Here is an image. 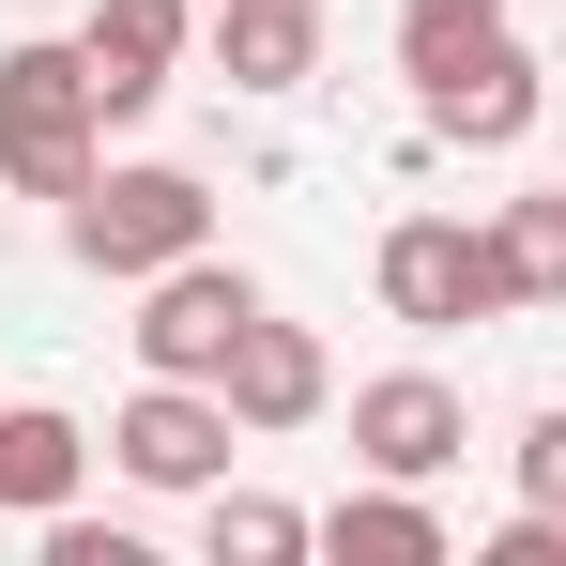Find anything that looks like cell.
<instances>
[{"label":"cell","mask_w":566,"mask_h":566,"mask_svg":"<svg viewBox=\"0 0 566 566\" xmlns=\"http://www.w3.org/2000/svg\"><path fill=\"white\" fill-rule=\"evenodd\" d=\"M199 536H214V566H291V552H322V521L306 505H276V490H199Z\"/></svg>","instance_id":"obj_13"},{"label":"cell","mask_w":566,"mask_h":566,"mask_svg":"<svg viewBox=\"0 0 566 566\" xmlns=\"http://www.w3.org/2000/svg\"><path fill=\"white\" fill-rule=\"evenodd\" d=\"M505 460H521V505H552V521H566V398L521 429V444H505Z\"/></svg>","instance_id":"obj_15"},{"label":"cell","mask_w":566,"mask_h":566,"mask_svg":"<svg viewBox=\"0 0 566 566\" xmlns=\"http://www.w3.org/2000/svg\"><path fill=\"white\" fill-rule=\"evenodd\" d=\"M214 398H230V413H245V429L276 444V429H306V413L337 398V368H322V337H306V322H276V306H261V322L230 337V368H214Z\"/></svg>","instance_id":"obj_9"},{"label":"cell","mask_w":566,"mask_h":566,"mask_svg":"<svg viewBox=\"0 0 566 566\" xmlns=\"http://www.w3.org/2000/svg\"><path fill=\"white\" fill-rule=\"evenodd\" d=\"M322 552H353V566H444V521L413 505V474H368V490L322 505Z\"/></svg>","instance_id":"obj_12"},{"label":"cell","mask_w":566,"mask_h":566,"mask_svg":"<svg viewBox=\"0 0 566 566\" xmlns=\"http://www.w3.org/2000/svg\"><path fill=\"white\" fill-rule=\"evenodd\" d=\"M490 276H505V306H566V185L490 214Z\"/></svg>","instance_id":"obj_14"},{"label":"cell","mask_w":566,"mask_h":566,"mask_svg":"<svg viewBox=\"0 0 566 566\" xmlns=\"http://www.w3.org/2000/svg\"><path fill=\"white\" fill-rule=\"evenodd\" d=\"M93 169H107V93L77 62V31L62 46H0V185L15 199H77Z\"/></svg>","instance_id":"obj_2"},{"label":"cell","mask_w":566,"mask_h":566,"mask_svg":"<svg viewBox=\"0 0 566 566\" xmlns=\"http://www.w3.org/2000/svg\"><path fill=\"white\" fill-rule=\"evenodd\" d=\"M245 322H261V276L199 245V261H169V276H138V322H123V337H138V368H169V382H214Z\"/></svg>","instance_id":"obj_5"},{"label":"cell","mask_w":566,"mask_h":566,"mask_svg":"<svg viewBox=\"0 0 566 566\" xmlns=\"http://www.w3.org/2000/svg\"><path fill=\"white\" fill-rule=\"evenodd\" d=\"M77 474H93V429H77L62 398H15V413H0V521H62Z\"/></svg>","instance_id":"obj_11"},{"label":"cell","mask_w":566,"mask_h":566,"mask_svg":"<svg viewBox=\"0 0 566 566\" xmlns=\"http://www.w3.org/2000/svg\"><path fill=\"white\" fill-rule=\"evenodd\" d=\"M413 15H505V0H413Z\"/></svg>","instance_id":"obj_17"},{"label":"cell","mask_w":566,"mask_h":566,"mask_svg":"<svg viewBox=\"0 0 566 566\" xmlns=\"http://www.w3.org/2000/svg\"><path fill=\"white\" fill-rule=\"evenodd\" d=\"M62 245H77V261H93V276H169V261H199V245H214V185H199V169H169V154H154V169H93V185L62 199Z\"/></svg>","instance_id":"obj_3"},{"label":"cell","mask_w":566,"mask_h":566,"mask_svg":"<svg viewBox=\"0 0 566 566\" xmlns=\"http://www.w3.org/2000/svg\"><path fill=\"white\" fill-rule=\"evenodd\" d=\"M214 77L230 93H306L322 77V0H214Z\"/></svg>","instance_id":"obj_10"},{"label":"cell","mask_w":566,"mask_h":566,"mask_svg":"<svg viewBox=\"0 0 566 566\" xmlns=\"http://www.w3.org/2000/svg\"><path fill=\"white\" fill-rule=\"evenodd\" d=\"M460 444H474V413H460V382H444V368H382V382H353V460H368V474H413V490H429Z\"/></svg>","instance_id":"obj_8"},{"label":"cell","mask_w":566,"mask_h":566,"mask_svg":"<svg viewBox=\"0 0 566 566\" xmlns=\"http://www.w3.org/2000/svg\"><path fill=\"white\" fill-rule=\"evenodd\" d=\"M230 444H245V413H230L214 382H169V368H138V398L107 413V460L138 474V490H214Z\"/></svg>","instance_id":"obj_6"},{"label":"cell","mask_w":566,"mask_h":566,"mask_svg":"<svg viewBox=\"0 0 566 566\" xmlns=\"http://www.w3.org/2000/svg\"><path fill=\"white\" fill-rule=\"evenodd\" d=\"M368 276H382V322H413V337H460V322H505V276H490V230H460V214H398Z\"/></svg>","instance_id":"obj_4"},{"label":"cell","mask_w":566,"mask_h":566,"mask_svg":"<svg viewBox=\"0 0 566 566\" xmlns=\"http://www.w3.org/2000/svg\"><path fill=\"white\" fill-rule=\"evenodd\" d=\"M474 566H566V521H552V505H521V521L474 536Z\"/></svg>","instance_id":"obj_16"},{"label":"cell","mask_w":566,"mask_h":566,"mask_svg":"<svg viewBox=\"0 0 566 566\" xmlns=\"http://www.w3.org/2000/svg\"><path fill=\"white\" fill-rule=\"evenodd\" d=\"M398 77H413V107H429V138H460V154H521L536 138V46L505 31V15H413L398 0Z\"/></svg>","instance_id":"obj_1"},{"label":"cell","mask_w":566,"mask_h":566,"mask_svg":"<svg viewBox=\"0 0 566 566\" xmlns=\"http://www.w3.org/2000/svg\"><path fill=\"white\" fill-rule=\"evenodd\" d=\"M199 31V0H93L77 15V62H93V93H107V123H138V107H169V62H185Z\"/></svg>","instance_id":"obj_7"}]
</instances>
